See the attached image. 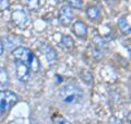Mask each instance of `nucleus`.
Wrapping results in <instances>:
<instances>
[{"mask_svg": "<svg viewBox=\"0 0 131 124\" xmlns=\"http://www.w3.org/2000/svg\"><path fill=\"white\" fill-rule=\"evenodd\" d=\"M83 91L74 84H67L60 90V98L68 104H75L83 100Z\"/></svg>", "mask_w": 131, "mask_h": 124, "instance_id": "nucleus-1", "label": "nucleus"}, {"mask_svg": "<svg viewBox=\"0 0 131 124\" xmlns=\"http://www.w3.org/2000/svg\"><path fill=\"white\" fill-rule=\"evenodd\" d=\"M19 101V97L9 90L0 91V113H6Z\"/></svg>", "mask_w": 131, "mask_h": 124, "instance_id": "nucleus-2", "label": "nucleus"}, {"mask_svg": "<svg viewBox=\"0 0 131 124\" xmlns=\"http://www.w3.org/2000/svg\"><path fill=\"white\" fill-rule=\"evenodd\" d=\"M12 54H13L14 60L22 61V63H25L28 66H31L33 58H34V55L31 52V49L23 47V46H18L16 48H14Z\"/></svg>", "mask_w": 131, "mask_h": 124, "instance_id": "nucleus-3", "label": "nucleus"}, {"mask_svg": "<svg viewBox=\"0 0 131 124\" xmlns=\"http://www.w3.org/2000/svg\"><path fill=\"white\" fill-rule=\"evenodd\" d=\"M15 69H16V77L21 82H26L30 79L31 69L28 65H26L25 63H22V61L15 60Z\"/></svg>", "mask_w": 131, "mask_h": 124, "instance_id": "nucleus-4", "label": "nucleus"}, {"mask_svg": "<svg viewBox=\"0 0 131 124\" xmlns=\"http://www.w3.org/2000/svg\"><path fill=\"white\" fill-rule=\"evenodd\" d=\"M11 21L15 26L23 29L27 24V14L23 10H14L11 13Z\"/></svg>", "mask_w": 131, "mask_h": 124, "instance_id": "nucleus-5", "label": "nucleus"}, {"mask_svg": "<svg viewBox=\"0 0 131 124\" xmlns=\"http://www.w3.org/2000/svg\"><path fill=\"white\" fill-rule=\"evenodd\" d=\"M58 20L61 25H64V26L69 25L73 20V12L71 10V8H69L68 6L61 7L58 12Z\"/></svg>", "mask_w": 131, "mask_h": 124, "instance_id": "nucleus-6", "label": "nucleus"}, {"mask_svg": "<svg viewBox=\"0 0 131 124\" xmlns=\"http://www.w3.org/2000/svg\"><path fill=\"white\" fill-rule=\"evenodd\" d=\"M39 51L44 54L45 58H46V60H47V63L50 65V66H52V65L56 63V60H57V54H56L55 49L52 48L50 45L42 44L39 46Z\"/></svg>", "mask_w": 131, "mask_h": 124, "instance_id": "nucleus-7", "label": "nucleus"}, {"mask_svg": "<svg viewBox=\"0 0 131 124\" xmlns=\"http://www.w3.org/2000/svg\"><path fill=\"white\" fill-rule=\"evenodd\" d=\"M72 32L75 36L80 39H84L88 34V26L86 24L82 21H75L72 25Z\"/></svg>", "mask_w": 131, "mask_h": 124, "instance_id": "nucleus-8", "label": "nucleus"}, {"mask_svg": "<svg viewBox=\"0 0 131 124\" xmlns=\"http://www.w3.org/2000/svg\"><path fill=\"white\" fill-rule=\"evenodd\" d=\"M59 44L63 49H66V51H71V49L74 47V41H73V39L69 35H63L62 38H61Z\"/></svg>", "mask_w": 131, "mask_h": 124, "instance_id": "nucleus-9", "label": "nucleus"}, {"mask_svg": "<svg viewBox=\"0 0 131 124\" xmlns=\"http://www.w3.org/2000/svg\"><path fill=\"white\" fill-rule=\"evenodd\" d=\"M118 29L121 31L122 34H125V35H129L130 34V24L127 22V20L126 18H124V16H121V18H119V20H118Z\"/></svg>", "mask_w": 131, "mask_h": 124, "instance_id": "nucleus-10", "label": "nucleus"}, {"mask_svg": "<svg viewBox=\"0 0 131 124\" xmlns=\"http://www.w3.org/2000/svg\"><path fill=\"white\" fill-rule=\"evenodd\" d=\"M100 14H101V10H100L98 7L92 6V7H89L86 9V15L91 21H95V20H97L98 18H100Z\"/></svg>", "mask_w": 131, "mask_h": 124, "instance_id": "nucleus-11", "label": "nucleus"}, {"mask_svg": "<svg viewBox=\"0 0 131 124\" xmlns=\"http://www.w3.org/2000/svg\"><path fill=\"white\" fill-rule=\"evenodd\" d=\"M80 78L83 80L84 84H86L88 86H91L93 84V75L89 70H82L80 73Z\"/></svg>", "mask_w": 131, "mask_h": 124, "instance_id": "nucleus-12", "label": "nucleus"}, {"mask_svg": "<svg viewBox=\"0 0 131 124\" xmlns=\"http://www.w3.org/2000/svg\"><path fill=\"white\" fill-rule=\"evenodd\" d=\"M24 2L31 11H36L39 8V0H24Z\"/></svg>", "mask_w": 131, "mask_h": 124, "instance_id": "nucleus-13", "label": "nucleus"}, {"mask_svg": "<svg viewBox=\"0 0 131 124\" xmlns=\"http://www.w3.org/2000/svg\"><path fill=\"white\" fill-rule=\"evenodd\" d=\"M21 42H22V40L20 38H18V36H14V35H10V36H8V38L6 39L7 46H9V47L12 46V44H13V45H18L19 43H21Z\"/></svg>", "mask_w": 131, "mask_h": 124, "instance_id": "nucleus-14", "label": "nucleus"}, {"mask_svg": "<svg viewBox=\"0 0 131 124\" xmlns=\"http://www.w3.org/2000/svg\"><path fill=\"white\" fill-rule=\"evenodd\" d=\"M9 84V76L6 70L3 69H0V86L2 87H6Z\"/></svg>", "mask_w": 131, "mask_h": 124, "instance_id": "nucleus-15", "label": "nucleus"}, {"mask_svg": "<svg viewBox=\"0 0 131 124\" xmlns=\"http://www.w3.org/2000/svg\"><path fill=\"white\" fill-rule=\"evenodd\" d=\"M66 1H67L68 7L72 8V9H81L83 6L82 0H66Z\"/></svg>", "mask_w": 131, "mask_h": 124, "instance_id": "nucleus-16", "label": "nucleus"}, {"mask_svg": "<svg viewBox=\"0 0 131 124\" xmlns=\"http://www.w3.org/2000/svg\"><path fill=\"white\" fill-rule=\"evenodd\" d=\"M92 56L94 57L95 59H100V58H102L103 57V55H102V49L101 48H98V47H96V46H92Z\"/></svg>", "mask_w": 131, "mask_h": 124, "instance_id": "nucleus-17", "label": "nucleus"}, {"mask_svg": "<svg viewBox=\"0 0 131 124\" xmlns=\"http://www.w3.org/2000/svg\"><path fill=\"white\" fill-rule=\"evenodd\" d=\"M39 68H40V65H39V63H38L37 58H36V57L34 56V58H33L32 64H31V66H30V69H31V70H33L34 73H36V72H38V70H39Z\"/></svg>", "mask_w": 131, "mask_h": 124, "instance_id": "nucleus-18", "label": "nucleus"}, {"mask_svg": "<svg viewBox=\"0 0 131 124\" xmlns=\"http://www.w3.org/2000/svg\"><path fill=\"white\" fill-rule=\"evenodd\" d=\"M54 124H71L62 117H55L54 118Z\"/></svg>", "mask_w": 131, "mask_h": 124, "instance_id": "nucleus-19", "label": "nucleus"}, {"mask_svg": "<svg viewBox=\"0 0 131 124\" xmlns=\"http://www.w3.org/2000/svg\"><path fill=\"white\" fill-rule=\"evenodd\" d=\"M10 7L9 0H0V11H5L8 10Z\"/></svg>", "mask_w": 131, "mask_h": 124, "instance_id": "nucleus-20", "label": "nucleus"}, {"mask_svg": "<svg viewBox=\"0 0 131 124\" xmlns=\"http://www.w3.org/2000/svg\"><path fill=\"white\" fill-rule=\"evenodd\" d=\"M110 121H112V123H113V124H122V122L120 121V120H118V119H116V118L112 119Z\"/></svg>", "mask_w": 131, "mask_h": 124, "instance_id": "nucleus-21", "label": "nucleus"}, {"mask_svg": "<svg viewBox=\"0 0 131 124\" xmlns=\"http://www.w3.org/2000/svg\"><path fill=\"white\" fill-rule=\"evenodd\" d=\"M2 53H3V43H2V41L0 40V56H1Z\"/></svg>", "mask_w": 131, "mask_h": 124, "instance_id": "nucleus-22", "label": "nucleus"}, {"mask_svg": "<svg viewBox=\"0 0 131 124\" xmlns=\"http://www.w3.org/2000/svg\"><path fill=\"white\" fill-rule=\"evenodd\" d=\"M31 124H38V123H37V121H36V120L32 119V120H31Z\"/></svg>", "mask_w": 131, "mask_h": 124, "instance_id": "nucleus-23", "label": "nucleus"}, {"mask_svg": "<svg viewBox=\"0 0 131 124\" xmlns=\"http://www.w3.org/2000/svg\"><path fill=\"white\" fill-rule=\"evenodd\" d=\"M56 1H57V2H60V1H62V0H56Z\"/></svg>", "mask_w": 131, "mask_h": 124, "instance_id": "nucleus-24", "label": "nucleus"}, {"mask_svg": "<svg viewBox=\"0 0 131 124\" xmlns=\"http://www.w3.org/2000/svg\"><path fill=\"white\" fill-rule=\"evenodd\" d=\"M128 1H129V0H128Z\"/></svg>", "mask_w": 131, "mask_h": 124, "instance_id": "nucleus-25", "label": "nucleus"}]
</instances>
